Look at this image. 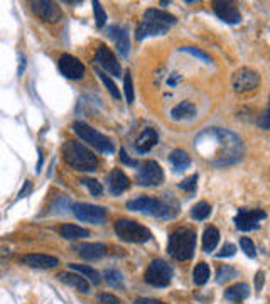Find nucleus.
Here are the masks:
<instances>
[{"instance_id": "obj_2", "label": "nucleus", "mask_w": 270, "mask_h": 304, "mask_svg": "<svg viewBox=\"0 0 270 304\" xmlns=\"http://www.w3.org/2000/svg\"><path fill=\"white\" fill-rule=\"evenodd\" d=\"M63 156H64L66 163H68L71 168L76 169V171L92 172V171L97 169V166H98L97 156H95L92 151H88L85 146H81L80 142H76V140L64 142Z\"/></svg>"}, {"instance_id": "obj_12", "label": "nucleus", "mask_w": 270, "mask_h": 304, "mask_svg": "<svg viewBox=\"0 0 270 304\" xmlns=\"http://www.w3.org/2000/svg\"><path fill=\"white\" fill-rule=\"evenodd\" d=\"M59 71L63 73V76H66L68 80H80L85 75V66L78 58L71 56V55H63L59 58Z\"/></svg>"}, {"instance_id": "obj_16", "label": "nucleus", "mask_w": 270, "mask_h": 304, "mask_svg": "<svg viewBox=\"0 0 270 304\" xmlns=\"http://www.w3.org/2000/svg\"><path fill=\"white\" fill-rule=\"evenodd\" d=\"M106 35L115 43L118 52L122 56L129 55L130 49V39H129V31L122 26H110L106 29Z\"/></svg>"}, {"instance_id": "obj_4", "label": "nucleus", "mask_w": 270, "mask_h": 304, "mask_svg": "<svg viewBox=\"0 0 270 304\" xmlns=\"http://www.w3.org/2000/svg\"><path fill=\"white\" fill-rule=\"evenodd\" d=\"M127 208L132 211H142V213L152 214L155 218H169L174 213H177V210H172L171 206H167L166 203H162L160 200L149 198V196H140V198L129 201Z\"/></svg>"}, {"instance_id": "obj_19", "label": "nucleus", "mask_w": 270, "mask_h": 304, "mask_svg": "<svg viewBox=\"0 0 270 304\" xmlns=\"http://www.w3.org/2000/svg\"><path fill=\"white\" fill-rule=\"evenodd\" d=\"M169 31V26H164V24H157V22H149V21H143L139 24V27H137L135 31V39L137 41H142L146 39L147 35H162Z\"/></svg>"}, {"instance_id": "obj_38", "label": "nucleus", "mask_w": 270, "mask_h": 304, "mask_svg": "<svg viewBox=\"0 0 270 304\" xmlns=\"http://www.w3.org/2000/svg\"><path fill=\"white\" fill-rule=\"evenodd\" d=\"M240 247H242V250L248 255L250 259H254L255 255H257V250H255L254 242H251L250 238H247V237H242V238H240Z\"/></svg>"}, {"instance_id": "obj_44", "label": "nucleus", "mask_w": 270, "mask_h": 304, "mask_svg": "<svg viewBox=\"0 0 270 304\" xmlns=\"http://www.w3.org/2000/svg\"><path fill=\"white\" fill-rule=\"evenodd\" d=\"M120 160H122L123 164H127V166H132V168H135V166L139 164V163H137L135 159H130V157H129V154L125 152L123 149H122V151H120Z\"/></svg>"}, {"instance_id": "obj_33", "label": "nucleus", "mask_w": 270, "mask_h": 304, "mask_svg": "<svg viewBox=\"0 0 270 304\" xmlns=\"http://www.w3.org/2000/svg\"><path fill=\"white\" fill-rule=\"evenodd\" d=\"M194 282L197 285H203V284H206L208 282V279H209V267L208 264H205V262H201V264H197L194 267Z\"/></svg>"}, {"instance_id": "obj_27", "label": "nucleus", "mask_w": 270, "mask_h": 304, "mask_svg": "<svg viewBox=\"0 0 270 304\" xmlns=\"http://www.w3.org/2000/svg\"><path fill=\"white\" fill-rule=\"evenodd\" d=\"M59 234H61V237L68 238V240H78V238H86L89 231L78 225H63L59 228Z\"/></svg>"}, {"instance_id": "obj_6", "label": "nucleus", "mask_w": 270, "mask_h": 304, "mask_svg": "<svg viewBox=\"0 0 270 304\" xmlns=\"http://www.w3.org/2000/svg\"><path fill=\"white\" fill-rule=\"evenodd\" d=\"M115 234L120 240L130 243H146L152 238V234L143 225L132 220H118L115 223Z\"/></svg>"}, {"instance_id": "obj_21", "label": "nucleus", "mask_w": 270, "mask_h": 304, "mask_svg": "<svg viewBox=\"0 0 270 304\" xmlns=\"http://www.w3.org/2000/svg\"><path fill=\"white\" fill-rule=\"evenodd\" d=\"M159 142V135L157 132H155L154 129H146L142 132V135L137 139L135 142V149H137V152H140V154H146L149 152L151 149L157 144Z\"/></svg>"}, {"instance_id": "obj_8", "label": "nucleus", "mask_w": 270, "mask_h": 304, "mask_svg": "<svg viewBox=\"0 0 270 304\" xmlns=\"http://www.w3.org/2000/svg\"><path fill=\"white\" fill-rule=\"evenodd\" d=\"M75 217L81 222L86 223H93V225H100L106 220V210L101 206H95V205H88V203H73L71 206Z\"/></svg>"}, {"instance_id": "obj_30", "label": "nucleus", "mask_w": 270, "mask_h": 304, "mask_svg": "<svg viewBox=\"0 0 270 304\" xmlns=\"http://www.w3.org/2000/svg\"><path fill=\"white\" fill-rule=\"evenodd\" d=\"M95 73H97V75L100 76V80L103 81V85L106 86V90L110 92V95H112L113 98H117V100H118L120 97H122V93H120V90L117 88V85H115V83H113V80H112L110 76H108V75L105 73L103 69H100V68H95Z\"/></svg>"}, {"instance_id": "obj_22", "label": "nucleus", "mask_w": 270, "mask_h": 304, "mask_svg": "<svg viewBox=\"0 0 270 304\" xmlns=\"http://www.w3.org/2000/svg\"><path fill=\"white\" fill-rule=\"evenodd\" d=\"M58 279L64 284L68 285H73V288H76L78 291H81L83 294H88L89 293V285L86 282L85 277H81V274L78 276V274H66V272H61L58 274Z\"/></svg>"}, {"instance_id": "obj_15", "label": "nucleus", "mask_w": 270, "mask_h": 304, "mask_svg": "<svg viewBox=\"0 0 270 304\" xmlns=\"http://www.w3.org/2000/svg\"><path fill=\"white\" fill-rule=\"evenodd\" d=\"M32 12L41 19L47 22H56L61 17V10L54 2H47V0H41V2H31Z\"/></svg>"}, {"instance_id": "obj_24", "label": "nucleus", "mask_w": 270, "mask_h": 304, "mask_svg": "<svg viewBox=\"0 0 270 304\" xmlns=\"http://www.w3.org/2000/svg\"><path fill=\"white\" fill-rule=\"evenodd\" d=\"M248 294H250L248 285L245 282H238L225 291V299L231 301V302H242L243 299H247Z\"/></svg>"}, {"instance_id": "obj_11", "label": "nucleus", "mask_w": 270, "mask_h": 304, "mask_svg": "<svg viewBox=\"0 0 270 304\" xmlns=\"http://www.w3.org/2000/svg\"><path fill=\"white\" fill-rule=\"evenodd\" d=\"M267 214L263 210H240L235 217V226L240 231H250V230H255L259 228V222L260 220L265 218Z\"/></svg>"}, {"instance_id": "obj_49", "label": "nucleus", "mask_w": 270, "mask_h": 304, "mask_svg": "<svg viewBox=\"0 0 270 304\" xmlns=\"http://www.w3.org/2000/svg\"><path fill=\"white\" fill-rule=\"evenodd\" d=\"M24 64H26V61H24V56H21V68H19V76L22 75V71H24Z\"/></svg>"}, {"instance_id": "obj_37", "label": "nucleus", "mask_w": 270, "mask_h": 304, "mask_svg": "<svg viewBox=\"0 0 270 304\" xmlns=\"http://www.w3.org/2000/svg\"><path fill=\"white\" fill-rule=\"evenodd\" d=\"M123 92H125V97H127V101L132 103L135 95H134V85H132V76L129 71L125 73V78H123Z\"/></svg>"}, {"instance_id": "obj_36", "label": "nucleus", "mask_w": 270, "mask_h": 304, "mask_svg": "<svg viewBox=\"0 0 270 304\" xmlns=\"http://www.w3.org/2000/svg\"><path fill=\"white\" fill-rule=\"evenodd\" d=\"M93 14H95V21H97V27H103L106 22V14L100 2H93Z\"/></svg>"}, {"instance_id": "obj_10", "label": "nucleus", "mask_w": 270, "mask_h": 304, "mask_svg": "<svg viewBox=\"0 0 270 304\" xmlns=\"http://www.w3.org/2000/svg\"><path fill=\"white\" fill-rule=\"evenodd\" d=\"M260 83V76L257 71L250 69V68H242L238 69L235 75H233L231 85L233 90L237 93H248L251 90H255Z\"/></svg>"}, {"instance_id": "obj_45", "label": "nucleus", "mask_w": 270, "mask_h": 304, "mask_svg": "<svg viewBox=\"0 0 270 304\" xmlns=\"http://www.w3.org/2000/svg\"><path fill=\"white\" fill-rule=\"evenodd\" d=\"M263 282H265V276H263L262 271H259L255 274V289H257V293H260V291H262Z\"/></svg>"}, {"instance_id": "obj_13", "label": "nucleus", "mask_w": 270, "mask_h": 304, "mask_svg": "<svg viewBox=\"0 0 270 304\" xmlns=\"http://www.w3.org/2000/svg\"><path fill=\"white\" fill-rule=\"evenodd\" d=\"M95 61L103 68L105 73L113 75V76H122V69H120V64L117 61L115 55H113L106 46H103V44L98 46L97 55H95Z\"/></svg>"}, {"instance_id": "obj_31", "label": "nucleus", "mask_w": 270, "mask_h": 304, "mask_svg": "<svg viewBox=\"0 0 270 304\" xmlns=\"http://www.w3.org/2000/svg\"><path fill=\"white\" fill-rule=\"evenodd\" d=\"M209 213H211V206H209L206 201H200L197 205L193 206V210H191V217L197 220V222H203V220H206L209 217Z\"/></svg>"}, {"instance_id": "obj_17", "label": "nucleus", "mask_w": 270, "mask_h": 304, "mask_svg": "<svg viewBox=\"0 0 270 304\" xmlns=\"http://www.w3.org/2000/svg\"><path fill=\"white\" fill-rule=\"evenodd\" d=\"M21 262L24 265L34 267V269H52L58 265V259L52 255H44V254H31L22 257Z\"/></svg>"}, {"instance_id": "obj_28", "label": "nucleus", "mask_w": 270, "mask_h": 304, "mask_svg": "<svg viewBox=\"0 0 270 304\" xmlns=\"http://www.w3.org/2000/svg\"><path fill=\"white\" fill-rule=\"evenodd\" d=\"M196 115V106L189 101H183L172 110V118L176 120H184V118H193Z\"/></svg>"}, {"instance_id": "obj_1", "label": "nucleus", "mask_w": 270, "mask_h": 304, "mask_svg": "<svg viewBox=\"0 0 270 304\" xmlns=\"http://www.w3.org/2000/svg\"><path fill=\"white\" fill-rule=\"evenodd\" d=\"M194 149L206 160L220 168L240 163L245 154L243 142L235 132L216 127L197 135L194 139Z\"/></svg>"}, {"instance_id": "obj_47", "label": "nucleus", "mask_w": 270, "mask_h": 304, "mask_svg": "<svg viewBox=\"0 0 270 304\" xmlns=\"http://www.w3.org/2000/svg\"><path fill=\"white\" fill-rule=\"evenodd\" d=\"M31 189H32V183L31 181H26V183H24L22 189L19 191V198H24L26 194H29V193H31Z\"/></svg>"}, {"instance_id": "obj_41", "label": "nucleus", "mask_w": 270, "mask_h": 304, "mask_svg": "<svg viewBox=\"0 0 270 304\" xmlns=\"http://www.w3.org/2000/svg\"><path fill=\"white\" fill-rule=\"evenodd\" d=\"M237 254V247L233 245V243H226V245L220 250L218 254H216V257H233V255Z\"/></svg>"}, {"instance_id": "obj_29", "label": "nucleus", "mask_w": 270, "mask_h": 304, "mask_svg": "<svg viewBox=\"0 0 270 304\" xmlns=\"http://www.w3.org/2000/svg\"><path fill=\"white\" fill-rule=\"evenodd\" d=\"M69 267L73 271H76V272H80L81 276H85V277H88L89 281H92L95 285H98L100 282H101V279H100V274L93 269V267H88V265H80V264H69Z\"/></svg>"}, {"instance_id": "obj_32", "label": "nucleus", "mask_w": 270, "mask_h": 304, "mask_svg": "<svg viewBox=\"0 0 270 304\" xmlns=\"http://www.w3.org/2000/svg\"><path fill=\"white\" fill-rule=\"evenodd\" d=\"M105 281L108 282V285L115 289H122L123 288V277L117 269H106L105 271Z\"/></svg>"}, {"instance_id": "obj_9", "label": "nucleus", "mask_w": 270, "mask_h": 304, "mask_svg": "<svg viewBox=\"0 0 270 304\" xmlns=\"http://www.w3.org/2000/svg\"><path fill=\"white\" fill-rule=\"evenodd\" d=\"M162 181H164V171L155 160H146L137 172V183L140 186H159Z\"/></svg>"}, {"instance_id": "obj_18", "label": "nucleus", "mask_w": 270, "mask_h": 304, "mask_svg": "<svg viewBox=\"0 0 270 304\" xmlns=\"http://www.w3.org/2000/svg\"><path fill=\"white\" fill-rule=\"evenodd\" d=\"M106 181H108V189H110L112 194H122L125 189L130 186V180L127 176H125V172H122L120 169H113L110 174L106 176Z\"/></svg>"}, {"instance_id": "obj_43", "label": "nucleus", "mask_w": 270, "mask_h": 304, "mask_svg": "<svg viewBox=\"0 0 270 304\" xmlns=\"http://www.w3.org/2000/svg\"><path fill=\"white\" fill-rule=\"evenodd\" d=\"M100 302L101 304H120V299L113 294L103 293V294H100Z\"/></svg>"}, {"instance_id": "obj_39", "label": "nucleus", "mask_w": 270, "mask_h": 304, "mask_svg": "<svg viewBox=\"0 0 270 304\" xmlns=\"http://www.w3.org/2000/svg\"><path fill=\"white\" fill-rule=\"evenodd\" d=\"M81 183L89 189V193H92L93 196H100L101 193H103V186H101L97 180H89V177H86V180H83Z\"/></svg>"}, {"instance_id": "obj_35", "label": "nucleus", "mask_w": 270, "mask_h": 304, "mask_svg": "<svg viewBox=\"0 0 270 304\" xmlns=\"http://www.w3.org/2000/svg\"><path fill=\"white\" fill-rule=\"evenodd\" d=\"M179 51H183V52H189V55H193V56H196V58H200V59H203V61H206V63H209V64L213 63L211 56L206 55L205 51L197 49V47H194V46H183V47H179Z\"/></svg>"}, {"instance_id": "obj_25", "label": "nucleus", "mask_w": 270, "mask_h": 304, "mask_svg": "<svg viewBox=\"0 0 270 304\" xmlns=\"http://www.w3.org/2000/svg\"><path fill=\"white\" fill-rule=\"evenodd\" d=\"M169 160H171L174 171H177V172H183V171H186L191 166L189 156L184 151H181V149H176V151H172L171 156H169Z\"/></svg>"}, {"instance_id": "obj_5", "label": "nucleus", "mask_w": 270, "mask_h": 304, "mask_svg": "<svg viewBox=\"0 0 270 304\" xmlns=\"http://www.w3.org/2000/svg\"><path fill=\"white\" fill-rule=\"evenodd\" d=\"M73 130L78 137H81L83 140L88 142L89 146H93L97 151L103 152V154H112L115 151L113 147V142L105 137L103 134H100L98 130H95L93 127H89L85 122H75L73 123Z\"/></svg>"}, {"instance_id": "obj_20", "label": "nucleus", "mask_w": 270, "mask_h": 304, "mask_svg": "<svg viewBox=\"0 0 270 304\" xmlns=\"http://www.w3.org/2000/svg\"><path fill=\"white\" fill-rule=\"evenodd\" d=\"M75 250L85 260L101 259L105 255V252H106V248H105L103 243H81V245H76Z\"/></svg>"}, {"instance_id": "obj_23", "label": "nucleus", "mask_w": 270, "mask_h": 304, "mask_svg": "<svg viewBox=\"0 0 270 304\" xmlns=\"http://www.w3.org/2000/svg\"><path fill=\"white\" fill-rule=\"evenodd\" d=\"M143 19L149 22H157V24H164V26H171V24H176L177 19L169 12H162L157 9H149L143 12Z\"/></svg>"}, {"instance_id": "obj_7", "label": "nucleus", "mask_w": 270, "mask_h": 304, "mask_svg": "<svg viewBox=\"0 0 270 304\" xmlns=\"http://www.w3.org/2000/svg\"><path fill=\"white\" fill-rule=\"evenodd\" d=\"M172 267L167 262L155 259L149 264V269L146 271V282L154 285V288H166L172 281Z\"/></svg>"}, {"instance_id": "obj_46", "label": "nucleus", "mask_w": 270, "mask_h": 304, "mask_svg": "<svg viewBox=\"0 0 270 304\" xmlns=\"http://www.w3.org/2000/svg\"><path fill=\"white\" fill-rule=\"evenodd\" d=\"M134 304H166V302L157 301V299H151V297H137Z\"/></svg>"}, {"instance_id": "obj_26", "label": "nucleus", "mask_w": 270, "mask_h": 304, "mask_svg": "<svg viewBox=\"0 0 270 304\" xmlns=\"http://www.w3.org/2000/svg\"><path fill=\"white\" fill-rule=\"evenodd\" d=\"M220 242V231L218 228H214V226H208L205 230V234H203V250H205L206 254H211L213 250L216 248Z\"/></svg>"}, {"instance_id": "obj_40", "label": "nucleus", "mask_w": 270, "mask_h": 304, "mask_svg": "<svg viewBox=\"0 0 270 304\" xmlns=\"http://www.w3.org/2000/svg\"><path fill=\"white\" fill-rule=\"evenodd\" d=\"M196 181H197V174H193V176L189 177V180H184L181 184H179V188L184 189V191L193 193L194 189H196Z\"/></svg>"}, {"instance_id": "obj_34", "label": "nucleus", "mask_w": 270, "mask_h": 304, "mask_svg": "<svg viewBox=\"0 0 270 304\" xmlns=\"http://www.w3.org/2000/svg\"><path fill=\"white\" fill-rule=\"evenodd\" d=\"M233 277H237V271L230 265H221L218 269V274H216V281H218L220 284L230 281V279H233Z\"/></svg>"}, {"instance_id": "obj_3", "label": "nucleus", "mask_w": 270, "mask_h": 304, "mask_svg": "<svg viewBox=\"0 0 270 304\" xmlns=\"http://www.w3.org/2000/svg\"><path fill=\"white\" fill-rule=\"evenodd\" d=\"M196 234L191 228H179L169 237L167 250L176 260H189L194 255Z\"/></svg>"}, {"instance_id": "obj_14", "label": "nucleus", "mask_w": 270, "mask_h": 304, "mask_svg": "<svg viewBox=\"0 0 270 304\" xmlns=\"http://www.w3.org/2000/svg\"><path fill=\"white\" fill-rule=\"evenodd\" d=\"M213 10H214V14L226 24H238L242 21V14H240L238 7L231 2H225V0L213 2Z\"/></svg>"}, {"instance_id": "obj_48", "label": "nucleus", "mask_w": 270, "mask_h": 304, "mask_svg": "<svg viewBox=\"0 0 270 304\" xmlns=\"http://www.w3.org/2000/svg\"><path fill=\"white\" fill-rule=\"evenodd\" d=\"M179 81H181V76H179L177 73H172V76H171V78L169 80H167V83H169V85L171 86H174V85H177V83Z\"/></svg>"}, {"instance_id": "obj_42", "label": "nucleus", "mask_w": 270, "mask_h": 304, "mask_svg": "<svg viewBox=\"0 0 270 304\" xmlns=\"http://www.w3.org/2000/svg\"><path fill=\"white\" fill-rule=\"evenodd\" d=\"M259 125H260L262 129H270V97H268V106H267L265 113H263V115L260 117Z\"/></svg>"}]
</instances>
